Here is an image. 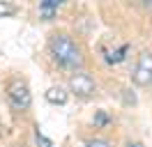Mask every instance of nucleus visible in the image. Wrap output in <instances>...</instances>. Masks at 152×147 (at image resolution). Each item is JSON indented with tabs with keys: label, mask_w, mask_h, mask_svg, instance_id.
I'll return each mask as SVG.
<instances>
[{
	"label": "nucleus",
	"mask_w": 152,
	"mask_h": 147,
	"mask_svg": "<svg viewBox=\"0 0 152 147\" xmlns=\"http://www.w3.org/2000/svg\"><path fill=\"white\" fill-rule=\"evenodd\" d=\"M48 53L62 69L76 71V69L83 67V51L69 35L56 32V35L48 37Z\"/></svg>",
	"instance_id": "1"
},
{
	"label": "nucleus",
	"mask_w": 152,
	"mask_h": 147,
	"mask_svg": "<svg viewBox=\"0 0 152 147\" xmlns=\"http://www.w3.org/2000/svg\"><path fill=\"white\" fill-rule=\"evenodd\" d=\"M7 101H10V106L16 113H26V110L32 106V94H30V87L26 81H21V78H12L7 83Z\"/></svg>",
	"instance_id": "2"
},
{
	"label": "nucleus",
	"mask_w": 152,
	"mask_h": 147,
	"mask_svg": "<svg viewBox=\"0 0 152 147\" xmlns=\"http://www.w3.org/2000/svg\"><path fill=\"white\" fill-rule=\"evenodd\" d=\"M69 92L74 94V97H78V99H90V97H95L97 92V83L95 78L90 76V74H72V78H69Z\"/></svg>",
	"instance_id": "3"
},
{
	"label": "nucleus",
	"mask_w": 152,
	"mask_h": 147,
	"mask_svg": "<svg viewBox=\"0 0 152 147\" xmlns=\"http://www.w3.org/2000/svg\"><path fill=\"white\" fill-rule=\"evenodd\" d=\"M132 81L138 87H152V53L145 51V53L138 55L132 71Z\"/></svg>",
	"instance_id": "4"
},
{
	"label": "nucleus",
	"mask_w": 152,
	"mask_h": 147,
	"mask_svg": "<svg viewBox=\"0 0 152 147\" xmlns=\"http://www.w3.org/2000/svg\"><path fill=\"white\" fill-rule=\"evenodd\" d=\"M65 0H42L39 2V16L44 21H51V18L58 14V7L62 5Z\"/></svg>",
	"instance_id": "5"
},
{
	"label": "nucleus",
	"mask_w": 152,
	"mask_h": 147,
	"mask_svg": "<svg viewBox=\"0 0 152 147\" xmlns=\"http://www.w3.org/2000/svg\"><path fill=\"white\" fill-rule=\"evenodd\" d=\"M127 53H129V44H122L120 48H104V60L108 64H118V62H122L124 57H127Z\"/></svg>",
	"instance_id": "6"
},
{
	"label": "nucleus",
	"mask_w": 152,
	"mask_h": 147,
	"mask_svg": "<svg viewBox=\"0 0 152 147\" xmlns=\"http://www.w3.org/2000/svg\"><path fill=\"white\" fill-rule=\"evenodd\" d=\"M46 101L48 103H56V106H62L67 101V92L62 87H48L46 90Z\"/></svg>",
	"instance_id": "7"
},
{
	"label": "nucleus",
	"mask_w": 152,
	"mask_h": 147,
	"mask_svg": "<svg viewBox=\"0 0 152 147\" xmlns=\"http://www.w3.org/2000/svg\"><path fill=\"white\" fill-rule=\"evenodd\" d=\"M14 14H16V7H14L12 2H7V0H0V18L14 16Z\"/></svg>",
	"instance_id": "8"
},
{
	"label": "nucleus",
	"mask_w": 152,
	"mask_h": 147,
	"mask_svg": "<svg viewBox=\"0 0 152 147\" xmlns=\"http://www.w3.org/2000/svg\"><path fill=\"white\" fill-rule=\"evenodd\" d=\"M86 147H111V143L106 138H92V140L86 143Z\"/></svg>",
	"instance_id": "9"
},
{
	"label": "nucleus",
	"mask_w": 152,
	"mask_h": 147,
	"mask_svg": "<svg viewBox=\"0 0 152 147\" xmlns=\"http://www.w3.org/2000/svg\"><path fill=\"white\" fill-rule=\"evenodd\" d=\"M108 115H106V113H102V110H99V113H97L95 115V124H106V122H108Z\"/></svg>",
	"instance_id": "10"
},
{
	"label": "nucleus",
	"mask_w": 152,
	"mask_h": 147,
	"mask_svg": "<svg viewBox=\"0 0 152 147\" xmlns=\"http://www.w3.org/2000/svg\"><path fill=\"white\" fill-rule=\"evenodd\" d=\"M37 143H39V145H42V147H51V140H46V138L42 136L39 131H37Z\"/></svg>",
	"instance_id": "11"
},
{
	"label": "nucleus",
	"mask_w": 152,
	"mask_h": 147,
	"mask_svg": "<svg viewBox=\"0 0 152 147\" xmlns=\"http://www.w3.org/2000/svg\"><path fill=\"white\" fill-rule=\"evenodd\" d=\"M124 147H145V145H143V143H127Z\"/></svg>",
	"instance_id": "12"
}]
</instances>
